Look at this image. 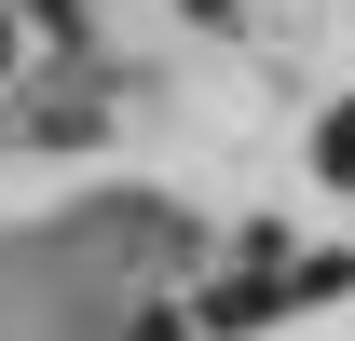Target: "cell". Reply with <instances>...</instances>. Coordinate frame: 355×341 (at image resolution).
Instances as JSON below:
<instances>
[{"mask_svg":"<svg viewBox=\"0 0 355 341\" xmlns=\"http://www.w3.org/2000/svg\"><path fill=\"white\" fill-rule=\"evenodd\" d=\"M314 164H328V177H355V110H328V123H314Z\"/></svg>","mask_w":355,"mask_h":341,"instance_id":"obj_1","label":"cell"}]
</instances>
